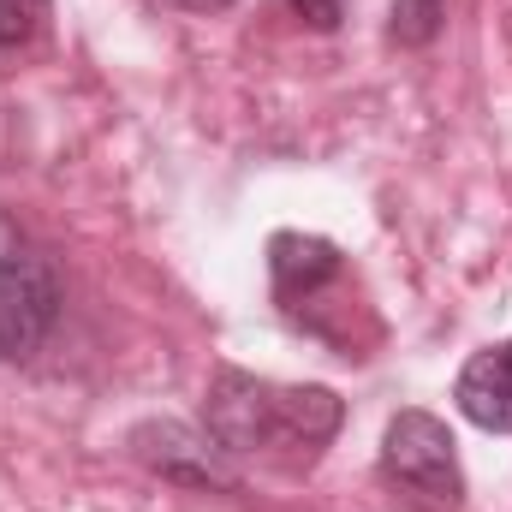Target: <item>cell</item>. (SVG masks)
Listing matches in <instances>:
<instances>
[{
	"mask_svg": "<svg viewBox=\"0 0 512 512\" xmlns=\"http://www.w3.org/2000/svg\"><path fill=\"white\" fill-rule=\"evenodd\" d=\"M60 274L42 251H12L0 256V352L6 358H30L54 322H60Z\"/></svg>",
	"mask_w": 512,
	"mask_h": 512,
	"instance_id": "cell-4",
	"label": "cell"
},
{
	"mask_svg": "<svg viewBox=\"0 0 512 512\" xmlns=\"http://www.w3.org/2000/svg\"><path fill=\"white\" fill-rule=\"evenodd\" d=\"M42 12H48V6H36V0H0V48L30 42V30H36Z\"/></svg>",
	"mask_w": 512,
	"mask_h": 512,
	"instance_id": "cell-8",
	"label": "cell"
},
{
	"mask_svg": "<svg viewBox=\"0 0 512 512\" xmlns=\"http://www.w3.org/2000/svg\"><path fill=\"white\" fill-rule=\"evenodd\" d=\"M382 477L405 489L417 507L453 512L465 501V471H459V441L435 411H399L382 435Z\"/></svg>",
	"mask_w": 512,
	"mask_h": 512,
	"instance_id": "cell-3",
	"label": "cell"
},
{
	"mask_svg": "<svg viewBox=\"0 0 512 512\" xmlns=\"http://www.w3.org/2000/svg\"><path fill=\"white\" fill-rule=\"evenodd\" d=\"M441 24H447V0H393V42H405V48H429L435 36H441Z\"/></svg>",
	"mask_w": 512,
	"mask_h": 512,
	"instance_id": "cell-7",
	"label": "cell"
},
{
	"mask_svg": "<svg viewBox=\"0 0 512 512\" xmlns=\"http://www.w3.org/2000/svg\"><path fill=\"white\" fill-rule=\"evenodd\" d=\"M268 274H274V304L316 340L334 346V322H352V268L346 251L316 239V233H274L268 239Z\"/></svg>",
	"mask_w": 512,
	"mask_h": 512,
	"instance_id": "cell-2",
	"label": "cell"
},
{
	"mask_svg": "<svg viewBox=\"0 0 512 512\" xmlns=\"http://www.w3.org/2000/svg\"><path fill=\"white\" fill-rule=\"evenodd\" d=\"M167 6H179V12H227L233 0H167Z\"/></svg>",
	"mask_w": 512,
	"mask_h": 512,
	"instance_id": "cell-10",
	"label": "cell"
},
{
	"mask_svg": "<svg viewBox=\"0 0 512 512\" xmlns=\"http://www.w3.org/2000/svg\"><path fill=\"white\" fill-rule=\"evenodd\" d=\"M209 435L221 441V453H274L292 447L304 459H316L334 435H340V393L334 387H280L245 376V370H215L209 382Z\"/></svg>",
	"mask_w": 512,
	"mask_h": 512,
	"instance_id": "cell-1",
	"label": "cell"
},
{
	"mask_svg": "<svg viewBox=\"0 0 512 512\" xmlns=\"http://www.w3.org/2000/svg\"><path fill=\"white\" fill-rule=\"evenodd\" d=\"M453 399H459V411H465L477 429H489V435H512V340L483 346V352L459 370Z\"/></svg>",
	"mask_w": 512,
	"mask_h": 512,
	"instance_id": "cell-6",
	"label": "cell"
},
{
	"mask_svg": "<svg viewBox=\"0 0 512 512\" xmlns=\"http://www.w3.org/2000/svg\"><path fill=\"white\" fill-rule=\"evenodd\" d=\"M286 6H292L310 30H334V24L346 18V0H286Z\"/></svg>",
	"mask_w": 512,
	"mask_h": 512,
	"instance_id": "cell-9",
	"label": "cell"
},
{
	"mask_svg": "<svg viewBox=\"0 0 512 512\" xmlns=\"http://www.w3.org/2000/svg\"><path fill=\"white\" fill-rule=\"evenodd\" d=\"M36 6H48V0H36Z\"/></svg>",
	"mask_w": 512,
	"mask_h": 512,
	"instance_id": "cell-11",
	"label": "cell"
},
{
	"mask_svg": "<svg viewBox=\"0 0 512 512\" xmlns=\"http://www.w3.org/2000/svg\"><path fill=\"white\" fill-rule=\"evenodd\" d=\"M131 453L149 471H161L173 483H191V489H227L233 483L227 465H221V441L215 435H197L185 423H143L131 435Z\"/></svg>",
	"mask_w": 512,
	"mask_h": 512,
	"instance_id": "cell-5",
	"label": "cell"
}]
</instances>
